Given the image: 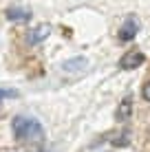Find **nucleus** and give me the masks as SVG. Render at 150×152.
Wrapping results in <instances>:
<instances>
[{
    "label": "nucleus",
    "instance_id": "f257e3e1",
    "mask_svg": "<svg viewBox=\"0 0 150 152\" xmlns=\"http://www.w3.org/2000/svg\"><path fill=\"white\" fill-rule=\"evenodd\" d=\"M13 137L18 141H42L44 139V130L40 121L31 117H15L13 119Z\"/></svg>",
    "mask_w": 150,
    "mask_h": 152
},
{
    "label": "nucleus",
    "instance_id": "f03ea898",
    "mask_svg": "<svg viewBox=\"0 0 150 152\" xmlns=\"http://www.w3.org/2000/svg\"><path fill=\"white\" fill-rule=\"evenodd\" d=\"M143 62H146V55H143L141 51H128V53H124V57L119 60V69L132 71V69H139Z\"/></svg>",
    "mask_w": 150,
    "mask_h": 152
},
{
    "label": "nucleus",
    "instance_id": "7ed1b4c3",
    "mask_svg": "<svg viewBox=\"0 0 150 152\" xmlns=\"http://www.w3.org/2000/svg\"><path fill=\"white\" fill-rule=\"evenodd\" d=\"M137 33H139V20L135 18V15H128L126 22H124L121 29H119V40L121 42H130Z\"/></svg>",
    "mask_w": 150,
    "mask_h": 152
},
{
    "label": "nucleus",
    "instance_id": "20e7f679",
    "mask_svg": "<svg viewBox=\"0 0 150 152\" xmlns=\"http://www.w3.org/2000/svg\"><path fill=\"white\" fill-rule=\"evenodd\" d=\"M49 33H51V24H40V27L31 29L27 33V42L29 44H40L42 40L49 38Z\"/></svg>",
    "mask_w": 150,
    "mask_h": 152
},
{
    "label": "nucleus",
    "instance_id": "39448f33",
    "mask_svg": "<svg viewBox=\"0 0 150 152\" xmlns=\"http://www.w3.org/2000/svg\"><path fill=\"white\" fill-rule=\"evenodd\" d=\"M89 69V60L86 57H73V60H66L62 64V71L64 73H82Z\"/></svg>",
    "mask_w": 150,
    "mask_h": 152
},
{
    "label": "nucleus",
    "instance_id": "423d86ee",
    "mask_svg": "<svg viewBox=\"0 0 150 152\" xmlns=\"http://www.w3.org/2000/svg\"><path fill=\"white\" fill-rule=\"evenodd\" d=\"M130 113H132V97L126 95L119 102V108H117V113H115V119L117 121H128V119H130Z\"/></svg>",
    "mask_w": 150,
    "mask_h": 152
},
{
    "label": "nucleus",
    "instance_id": "0eeeda50",
    "mask_svg": "<svg viewBox=\"0 0 150 152\" xmlns=\"http://www.w3.org/2000/svg\"><path fill=\"white\" fill-rule=\"evenodd\" d=\"M7 18L11 20V22H29V20H31V11H29V9L11 7V9H7Z\"/></svg>",
    "mask_w": 150,
    "mask_h": 152
},
{
    "label": "nucleus",
    "instance_id": "6e6552de",
    "mask_svg": "<svg viewBox=\"0 0 150 152\" xmlns=\"http://www.w3.org/2000/svg\"><path fill=\"white\" fill-rule=\"evenodd\" d=\"M113 143H115V145H128V132L117 134V137L113 139Z\"/></svg>",
    "mask_w": 150,
    "mask_h": 152
},
{
    "label": "nucleus",
    "instance_id": "1a4fd4ad",
    "mask_svg": "<svg viewBox=\"0 0 150 152\" xmlns=\"http://www.w3.org/2000/svg\"><path fill=\"white\" fill-rule=\"evenodd\" d=\"M7 97H15V91H9V88H0V102Z\"/></svg>",
    "mask_w": 150,
    "mask_h": 152
},
{
    "label": "nucleus",
    "instance_id": "9d476101",
    "mask_svg": "<svg viewBox=\"0 0 150 152\" xmlns=\"http://www.w3.org/2000/svg\"><path fill=\"white\" fill-rule=\"evenodd\" d=\"M141 95H143V99L146 102H150V80L143 84V88H141Z\"/></svg>",
    "mask_w": 150,
    "mask_h": 152
}]
</instances>
